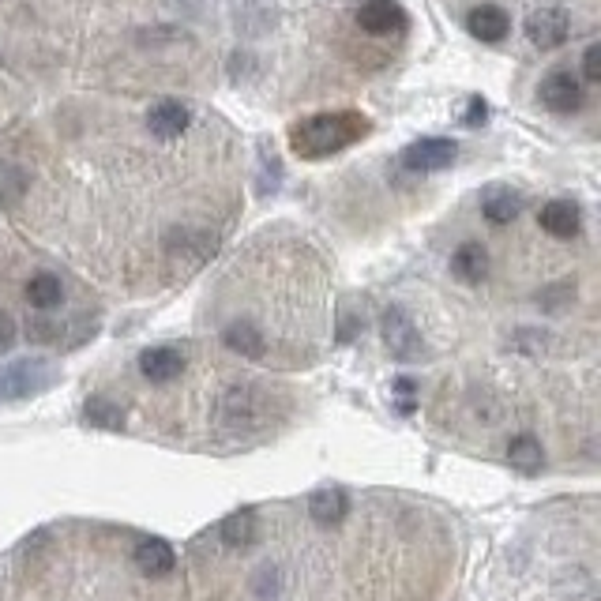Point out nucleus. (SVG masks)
<instances>
[{"label":"nucleus","instance_id":"412c9836","mask_svg":"<svg viewBox=\"0 0 601 601\" xmlns=\"http://www.w3.org/2000/svg\"><path fill=\"white\" fill-rule=\"evenodd\" d=\"M27 196V173L16 162H0V207H19Z\"/></svg>","mask_w":601,"mask_h":601},{"label":"nucleus","instance_id":"aec40b11","mask_svg":"<svg viewBox=\"0 0 601 601\" xmlns=\"http://www.w3.org/2000/svg\"><path fill=\"white\" fill-rule=\"evenodd\" d=\"M83 421L94 425V429H124V410L117 402L94 395V399H87V406H83Z\"/></svg>","mask_w":601,"mask_h":601},{"label":"nucleus","instance_id":"f3484780","mask_svg":"<svg viewBox=\"0 0 601 601\" xmlns=\"http://www.w3.org/2000/svg\"><path fill=\"white\" fill-rule=\"evenodd\" d=\"M218 530H222V541H226L230 549H248V545L256 541V511L252 508L233 511L230 519L218 526Z\"/></svg>","mask_w":601,"mask_h":601},{"label":"nucleus","instance_id":"7ed1b4c3","mask_svg":"<svg viewBox=\"0 0 601 601\" xmlns=\"http://www.w3.org/2000/svg\"><path fill=\"white\" fill-rule=\"evenodd\" d=\"M459 155V143L444 136H429V139H417L402 151V166L410 173H440L447 170L451 162Z\"/></svg>","mask_w":601,"mask_h":601},{"label":"nucleus","instance_id":"393cba45","mask_svg":"<svg viewBox=\"0 0 601 601\" xmlns=\"http://www.w3.org/2000/svg\"><path fill=\"white\" fill-rule=\"evenodd\" d=\"M12 339H16V320L0 309V346H8Z\"/></svg>","mask_w":601,"mask_h":601},{"label":"nucleus","instance_id":"39448f33","mask_svg":"<svg viewBox=\"0 0 601 601\" xmlns=\"http://www.w3.org/2000/svg\"><path fill=\"white\" fill-rule=\"evenodd\" d=\"M571 34V19L564 8H556V4H549V8H538L534 16L526 19V38L534 42L538 49H556L564 46Z\"/></svg>","mask_w":601,"mask_h":601},{"label":"nucleus","instance_id":"2eb2a0df","mask_svg":"<svg viewBox=\"0 0 601 601\" xmlns=\"http://www.w3.org/2000/svg\"><path fill=\"white\" fill-rule=\"evenodd\" d=\"M346 511H350V500L342 489H320L309 500V515L316 526H339L346 519Z\"/></svg>","mask_w":601,"mask_h":601},{"label":"nucleus","instance_id":"4468645a","mask_svg":"<svg viewBox=\"0 0 601 601\" xmlns=\"http://www.w3.org/2000/svg\"><path fill=\"white\" fill-rule=\"evenodd\" d=\"M451 271L463 278V282H481V278L489 275V252H485V245H478V241H466V245L455 248V256H451Z\"/></svg>","mask_w":601,"mask_h":601},{"label":"nucleus","instance_id":"f03ea898","mask_svg":"<svg viewBox=\"0 0 601 601\" xmlns=\"http://www.w3.org/2000/svg\"><path fill=\"white\" fill-rule=\"evenodd\" d=\"M57 369L42 361V357H31V361H16L0 372V399H27V395H38L53 384Z\"/></svg>","mask_w":601,"mask_h":601},{"label":"nucleus","instance_id":"1a4fd4ad","mask_svg":"<svg viewBox=\"0 0 601 601\" xmlns=\"http://www.w3.org/2000/svg\"><path fill=\"white\" fill-rule=\"evenodd\" d=\"M139 372L151 380V384H170L185 372V354L173 350V346H151L139 354Z\"/></svg>","mask_w":601,"mask_h":601},{"label":"nucleus","instance_id":"a211bd4d","mask_svg":"<svg viewBox=\"0 0 601 601\" xmlns=\"http://www.w3.org/2000/svg\"><path fill=\"white\" fill-rule=\"evenodd\" d=\"M508 459L515 470H523V474H538L541 466H545V451H541V444L530 436V432H523V436H515L508 444Z\"/></svg>","mask_w":601,"mask_h":601},{"label":"nucleus","instance_id":"9b49d317","mask_svg":"<svg viewBox=\"0 0 601 601\" xmlns=\"http://www.w3.org/2000/svg\"><path fill=\"white\" fill-rule=\"evenodd\" d=\"M538 222L549 237L568 241V237H575L579 226H583V211H579V203H571V200H549L545 207H541Z\"/></svg>","mask_w":601,"mask_h":601},{"label":"nucleus","instance_id":"4be33fe9","mask_svg":"<svg viewBox=\"0 0 601 601\" xmlns=\"http://www.w3.org/2000/svg\"><path fill=\"white\" fill-rule=\"evenodd\" d=\"M278 185H282V162L275 158V151H267V143H260V181H256V188H260V196H267V192H278Z\"/></svg>","mask_w":601,"mask_h":601},{"label":"nucleus","instance_id":"ddd939ff","mask_svg":"<svg viewBox=\"0 0 601 601\" xmlns=\"http://www.w3.org/2000/svg\"><path fill=\"white\" fill-rule=\"evenodd\" d=\"M173 564H177V553H173L170 541L162 538H143L136 545V568L143 575H151V579H162V575H170Z\"/></svg>","mask_w":601,"mask_h":601},{"label":"nucleus","instance_id":"423d86ee","mask_svg":"<svg viewBox=\"0 0 601 601\" xmlns=\"http://www.w3.org/2000/svg\"><path fill=\"white\" fill-rule=\"evenodd\" d=\"M538 98L541 106L553 109V113H575V109L583 106V83L571 76V72H553V76L541 79Z\"/></svg>","mask_w":601,"mask_h":601},{"label":"nucleus","instance_id":"20e7f679","mask_svg":"<svg viewBox=\"0 0 601 601\" xmlns=\"http://www.w3.org/2000/svg\"><path fill=\"white\" fill-rule=\"evenodd\" d=\"M384 342H387V354L395 357V361H417V357L425 354V342L417 335L414 320L402 309L384 312Z\"/></svg>","mask_w":601,"mask_h":601},{"label":"nucleus","instance_id":"f257e3e1","mask_svg":"<svg viewBox=\"0 0 601 601\" xmlns=\"http://www.w3.org/2000/svg\"><path fill=\"white\" fill-rule=\"evenodd\" d=\"M369 117H361L354 109H335V113H316L290 128V151L305 162H320L354 147L369 136Z\"/></svg>","mask_w":601,"mask_h":601},{"label":"nucleus","instance_id":"f8f14e48","mask_svg":"<svg viewBox=\"0 0 601 601\" xmlns=\"http://www.w3.org/2000/svg\"><path fill=\"white\" fill-rule=\"evenodd\" d=\"M466 31L474 34V38H481V42H500V38H508L511 19L500 4H481V8H474L466 16Z\"/></svg>","mask_w":601,"mask_h":601},{"label":"nucleus","instance_id":"b1692460","mask_svg":"<svg viewBox=\"0 0 601 601\" xmlns=\"http://www.w3.org/2000/svg\"><path fill=\"white\" fill-rule=\"evenodd\" d=\"M583 79L586 83H601V46L598 42L583 53Z\"/></svg>","mask_w":601,"mask_h":601},{"label":"nucleus","instance_id":"0eeeda50","mask_svg":"<svg viewBox=\"0 0 601 601\" xmlns=\"http://www.w3.org/2000/svg\"><path fill=\"white\" fill-rule=\"evenodd\" d=\"M357 27L369 34H402L406 31V12L399 0H365L357 8Z\"/></svg>","mask_w":601,"mask_h":601},{"label":"nucleus","instance_id":"dca6fc26","mask_svg":"<svg viewBox=\"0 0 601 601\" xmlns=\"http://www.w3.org/2000/svg\"><path fill=\"white\" fill-rule=\"evenodd\" d=\"M222 342L230 346L233 354H241V357H263V350H267V342H263L260 335V327L256 324H248V320H233L226 331H222Z\"/></svg>","mask_w":601,"mask_h":601},{"label":"nucleus","instance_id":"6ab92c4d","mask_svg":"<svg viewBox=\"0 0 601 601\" xmlns=\"http://www.w3.org/2000/svg\"><path fill=\"white\" fill-rule=\"evenodd\" d=\"M27 301H31L34 309H57L64 301V286L57 275H49V271H42V275H34L31 282H27Z\"/></svg>","mask_w":601,"mask_h":601},{"label":"nucleus","instance_id":"6e6552de","mask_svg":"<svg viewBox=\"0 0 601 601\" xmlns=\"http://www.w3.org/2000/svg\"><path fill=\"white\" fill-rule=\"evenodd\" d=\"M523 192H515L511 185H489L481 192V215L489 218L493 226H508L515 218L523 215Z\"/></svg>","mask_w":601,"mask_h":601},{"label":"nucleus","instance_id":"9d476101","mask_svg":"<svg viewBox=\"0 0 601 601\" xmlns=\"http://www.w3.org/2000/svg\"><path fill=\"white\" fill-rule=\"evenodd\" d=\"M188 124H192V113H188L181 102H173V98H162L158 106L147 109V128H151V136H158V139L185 136Z\"/></svg>","mask_w":601,"mask_h":601},{"label":"nucleus","instance_id":"5701e85b","mask_svg":"<svg viewBox=\"0 0 601 601\" xmlns=\"http://www.w3.org/2000/svg\"><path fill=\"white\" fill-rule=\"evenodd\" d=\"M485 117H489V106H485V98H481V94H470V98H466L463 124H466V128H478Z\"/></svg>","mask_w":601,"mask_h":601}]
</instances>
